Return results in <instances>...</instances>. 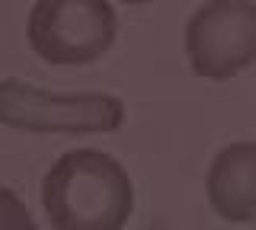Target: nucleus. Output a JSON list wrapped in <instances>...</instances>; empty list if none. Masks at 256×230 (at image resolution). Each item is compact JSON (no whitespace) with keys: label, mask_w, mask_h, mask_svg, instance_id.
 Returning <instances> with one entry per match:
<instances>
[{"label":"nucleus","mask_w":256,"mask_h":230,"mask_svg":"<svg viewBox=\"0 0 256 230\" xmlns=\"http://www.w3.org/2000/svg\"><path fill=\"white\" fill-rule=\"evenodd\" d=\"M0 230H38L26 202L6 186H0Z\"/></svg>","instance_id":"obj_6"},{"label":"nucleus","mask_w":256,"mask_h":230,"mask_svg":"<svg viewBox=\"0 0 256 230\" xmlns=\"http://www.w3.org/2000/svg\"><path fill=\"white\" fill-rule=\"evenodd\" d=\"M125 3H150V0H125Z\"/></svg>","instance_id":"obj_7"},{"label":"nucleus","mask_w":256,"mask_h":230,"mask_svg":"<svg viewBox=\"0 0 256 230\" xmlns=\"http://www.w3.org/2000/svg\"><path fill=\"white\" fill-rule=\"evenodd\" d=\"M26 35L54 67L93 64L116 42V10L109 0H36Z\"/></svg>","instance_id":"obj_3"},{"label":"nucleus","mask_w":256,"mask_h":230,"mask_svg":"<svg viewBox=\"0 0 256 230\" xmlns=\"http://www.w3.org/2000/svg\"><path fill=\"white\" fill-rule=\"evenodd\" d=\"M208 202L230 224L256 221V144L237 141L214 157L208 170Z\"/></svg>","instance_id":"obj_5"},{"label":"nucleus","mask_w":256,"mask_h":230,"mask_svg":"<svg viewBox=\"0 0 256 230\" xmlns=\"http://www.w3.org/2000/svg\"><path fill=\"white\" fill-rule=\"evenodd\" d=\"M42 208L52 230H122L134 208V186L112 154L77 147L45 173Z\"/></svg>","instance_id":"obj_1"},{"label":"nucleus","mask_w":256,"mask_h":230,"mask_svg":"<svg viewBox=\"0 0 256 230\" xmlns=\"http://www.w3.org/2000/svg\"><path fill=\"white\" fill-rule=\"evenodd\" d=\"M192 74L230 80L256 61V0H208L186 22Z\"/></svg>","instance_id":"obj_4"},{"label":"nucleus","mask_w":256,"mask_h":230,"mask_svg":"<svg viewBox=\"0 0 256 230\" xmlns=\"http://www.w3.org/2000/svg\"><path fill=\"white\" fill-rule=\"evenodd\" d=\"M125 102L112 93H58L6 77L0 80V125L29 134H100L116 131Z\"/></svg>","instance_id":"obj_2"}]
</instances>
